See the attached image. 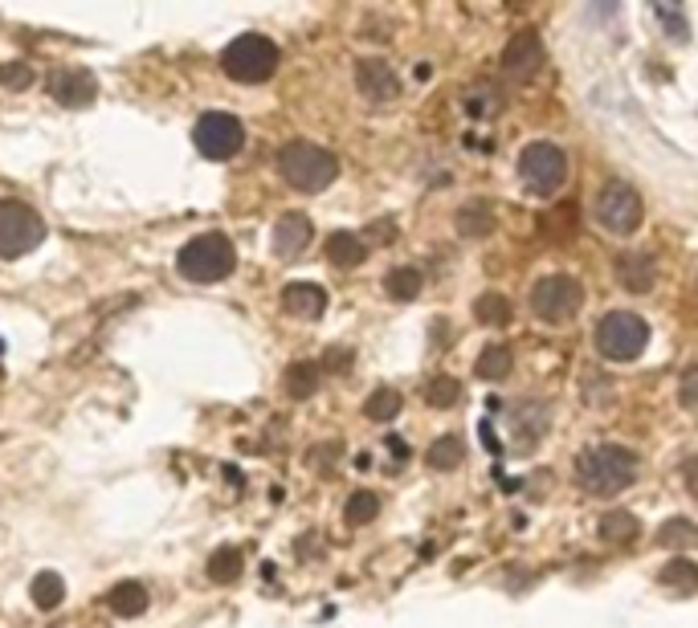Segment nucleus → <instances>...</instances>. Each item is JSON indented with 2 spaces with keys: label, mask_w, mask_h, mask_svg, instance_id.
<instances>
[{
  "label": "nucleus",
  "mask_w": 698,
  "mask_h": 628,
  "mask_svg": "<svg viewBox=\"0 0 698 628\" xmlns=\"http://www.w3.org/2000/svg\"><path fill=\"white\" fill-rule=\"evenodd\" d=\"M506 372H511V348H503V343H490L475 363L478 379H503Z\"/></svg>",
  "instance_id": "c756f323"
},
{
  "label": "nucleus",
  "mask_w": 698,
  "mask_h": 628,
  "mask_svg": "<svg viewBox=\"0 0 698 628\" xmlns=\"http://www.w3.org/2000/svg\"><path fill=\"white\" fill-rule=\"evenodd\" d=\"M657 580H662V587L678 592V596H690V592H698V563H690L686 555H674Z\"/></svg>",
  "instance_id": "412c9836"
},
{
  "label": "nucleus",
  "mask_w": 698,
  "mask_h": 628,
  "mask_svg": "<svg viewBox=\"0 0 698 628\" xmlns=\"http://www.w3.org/2000/svg\"><path fill=\"white\" fill-rule=\"evenodd\" d=\"M461 458H466V441L454 433L437 437L434 445H429V465H434V470H458Z\"/></svg>",
  "instance_id": "cd10ccee"
},
{
  "label": "nucleus",
  "mask_w": 698,
  "mask_h": 628,
  "mask_svg": "<svg viewBox=\"0 0 698 628\" xmlns=\"http://www.w3.org/2000/svg\"><path fill=\"white\" fill-rule=\"evenodd\" d=\"M601 539L604 543H613V547H621V543H629V539H637V518L629 515V510H613V515H604L601 518Z\"/></svg>",
  "instance_id": "bb28decb"
},
{
  "label": "nucleus",
  "mask_w": 698,
  "mask_h": 628,
  "mask_svg": "<svg viewBox=\"0 0 698 628\" xmlns=\"http://www.w3.org/2000/svg\"><path fill=\"white\" fill-rule=\"evenodd\" d=\"M645 217V205H642V192L625 180H609L601 184V192H597V224H601L604 233H613V238H629V233H637V224Z\"/></svg>",
  "instance_id": "0eeeda50"
},
{
  "label": "nucleus",
  "mask_w": 698,
  "mask_h": 628,
  "mask_svg": "<svg viewBox=\"0 0 698 628\" xmlns=\"http://www.w3.org/2000/svg\"><path fill=\"white\" fill-rule=\"evenodd\" d=\"M454 224H458L461 238L482 241V238H490V233L499 229V217H494V205H490V200H470V205H461V209H458Z\"/></svg>",
  "instance_id": "f3484780"
},
{
  "label": "nucleus",
  "mask_w": 698,
  "mask_h": 628,
  "mask_svg": "<svg viewBox=\"0 0 698 628\" xmlns=\"http://www.w3.org/2000/svg\"><path fill=\"white\" fill-rule=\"evenodd\" d=\"M580 307H585V286L572 274H547V278H539L531 286V310L544 322L572 319Z\"/></svg>",
  "instance_id": "6e6552de"
},
{
  "label": "nucleus",
  "mask_w": 698,
  "mask_h": 628,
  "mask_svg": "<svg viewBox=\"0 0 698 628\" xmlns=\"http://www.w3.org/2000/svg\"><path fill=\"white\" fill-rule=\"evenodd\" d=\"M45 221L21 200H0V257H21L33 245H42Z\"/></svg>",
  "instance_id": "1a4fd4ad"
},
{
  "label": "nucleus",
  "mask_w": 698,
  "mask_h": 628,
  "mask_svg": "<svg viewBox=\"0 0 698 628\" xmlns=\"http://www.w3.org/2000/svg\"><path fill=\"white\" fill-rule=\"evenodd\" d=\"M363 257H368V241L348 233V229H339V233L327 238V262L336 269H356Z\"/></svg>",
  "instance_id": "a211bd4d"
},
{
  "label": "nucleus",
  "mask_w": 698,
  "mask_h": 628,
  "mask_svg": "<svg viewBox=\"0 0 698 628\" xmlns=\"http://www.w3.org/2000/svg\"><path fill=\"white\" fill-rule=\"evenodd\" d=\"M576 477L592 498H613L637 477V458L625 445H592L576 458Z\"/></svg>",
  "instance_id": "f257e3e1"
},
{
  "label": "nucleus",
  "mask_w": 698,
  "mask_h": 628,
  "mask_svg": "<svg viewBox=\"0 0 698 628\" xmlns=\"http://www.w3.org/2000/svg\"><path fill=\"white\" fill-rule=\"evenodd\" d=\"M363 412L372 420H380V425H389L396 412H401V392L392 388H377L372 396H368V405H363Z\"/></svg>",
  "instance_id": "473e14b6"
},
{
  "label": "nucleus",
  "mask_w": 698,
  "mask_h": 628,
  "mask_svg": "<svg viewBox=\"0 0 698 628\" xmlns=\"http://www.w3.org/2000/svg\"><path fill=\"white\" fill-rule=\"evenodd\" d=\"M613 274L625 294H650L657 286V262L650 253H621Z\"/></svg>",
  "instance_id": "4468645a"
},
{
  "label": "nucleus",
  "mask_w": 698,
  "mask_h": 628,
  "mask_svg": "<svg viewBox=\"0 0 698 628\" xmlns=\"http://www.w3.org/2000/svg\"><path fill=\"white\" fill-rule=\"evenodd\" d=\"M683 482H686V494H690V498L698 503V458H690L683 465Z\"/></svg>",
  "instance_id": "e433bc0d"
},
{
  "label": "nucleus",
  "mask_w": 698,
  "mask_h": 628,
  "mask_svg": "<svg viewBox=\"0 0 698 628\" xmlns=\"http://www.w3.org/2000/svg\"><path fill=\"white\" fill-rule=\"evenodd\" d=\"M279 176L298 192H323L339 176V159L319 143L294 140L279 152Z\"/></svg>",
  "instance_id": "f03ea898"
},
{
  "label": "nucleus",
  "mask_w": 698,
  "mask_h": 628,
  "mask_svg": "<svg viewBox=\"0 0 698 628\" xmlns=\"http://www.w3.org/2000/svg\"><path fill=\"white\" fill-rule=\"evenodd\" d=\"M519 176L535 196H556L568 184V155L547 140H535L519 152Z\"/></svg>",
  "instance_id": "423d86ee"
},
{
  "label": "nucleus",
  "mask_w": 698,
  "mask_h": 628,
  "mask_svg": "<svg viewBox=\"0 0 698 628\" xmlns=\"http://www.w3.org/2000/svg\"><path fill=\"white\" fill-rule=\"evenodd\" d=\"M310 238H315V224H310L307 212H286L274 224V253L279 257H298L310 245Z\"/></svg>",
  "instance_id": "2eb2a0df"
},
{
  "label": "nucleus",
  "mask_w": 698,
  "mask_h": 628,
  "mask_svg": "<svg viewBox=\"0 0 698 628\" xmlns=\"http://www.w3.org/2000/svg\"><path fill=\"white\" fill-rule=\"evenodd\" d=\"M511 420H515V441H519V445H531V441H539V437L547 433V405L523 400V405H515Z\"/></svg>",
  "instance_id": "6ab92c4d"
},
{
  "label": "nucleus",
  "mask_w": 698,
  "mask_h": 628,
  "mask_svg": "<svg viewBox=\"0 0 698 628\" xmlns=\"http://www.w3.org/2000/svg\"><path fill=\"white\" fill-rule=\"evenodd\" d=\"M544 37L535 33V29H519L511 33V42L503 45V74L511 82H531L535 74L544 70Z\"/></svg>",
  "instance_id": "9b49d317"
},
{
  "label": "nucleus",
  "mask_w": 698,
  "mask_h": 628,
  "mask_svg": "<svg viewBox=\"0 0 698 628\" xmlns=\"http://www.w3.org/2000/svg\"><path fill=\"white\" fill-rule=\"evenodd\" d=\"M282 388H286V396H294V400L315 396V392H319V363L315 360L291 363V367H286V376H282Z\"/></svg>",
  "instance_id": "aec40b11"
},
{
  "label": "nucleus",
  "mask_w": 698,
  "mask_h": 628,
  "mask_svg": "<svg viewBox=\"0 0 698 628\" xmlns=\"http://www.w3.org/2000/svg\"><path fill=\"white\" fill-rule=\"evenodd\" d=\"M246 568V559H241L238 547H221V551H212L209 555V580L212 584H233Z\"/></svg>",
  "instance_id": "a878e982"
},
{
  "label": "nucleus",
  "mask_w": 698,
  "mask_h": 628,
  "mask_svg": "<svg viewBox=\"0 0 698 628\" xmlns=\"http://www.w3.org/2000/svg\"><path fill=\"white\" fill-rule=\"evenodd\" d=\"M279 45L262 37V33H241L238 42H229V49L221 54V66L233 82L258 86L265 78H274L279 70Z\"/></svg>",
  "instance_id": "20e7f679"
},
{
  "label": "nucleus",
  "mask_w": 698,
  "mask_h": 628,
  "mask_svg": "<svg viewBox=\"0 0 698 628\" xmlns=\"http://www.w3.org/2000/svg\"><path fill=\"white\" fill-rule=\"evenodd\" d=\"M50 98H54L57 107H70V111L90 107L98 98L95 74L83 70V66H62V70L50 74Z\"/></svg>",
  "instance_id": "f8f14e48"
},
{
  "label": "nucleus",
  "mask_w": 698,
  "mask_h": 628,
  "mask_svg": "<svg viewBox=\"0 0 698 628\" xmlns=\"http://www.w3.org/2000/svg\"><path fill=\"white\" fill-rule=\"evenodd\" d=\"M356 86H360V95L368 102H377V107H389L401 98V78L392 70L389 62H380V57H363L356 62Z\"/></svg>",
  "instance_id": "ddd939ff"
},
{
  "label": "nucleus",
  "mask_w": 698,
  "mask_h": 628,
  "mask_svg": "<svg viewBox=\"0 0 698 628\" xmlns=\"http://www.w3.org/2000/svg\"><path fill=\"white\" fill-rule=\"evenodd\" d=\"M650 343V322L633 310H609L597 322V351L613 363H633Z\"/></svg>",
  "instance_id": "39448f33"
},
{
  "label": "nucleus",
  "mask_w": 698,
  "mask_h": 628,
  "mask_svg": "<svg viewBox=\"0 0 698 628\" xmlns=\"http://www.w3.org/2000/svg\"><path fill=\"white\" fill-rule=\"evenodd\" d=\"M29 82H33V66H29V62H4V66H0V86L25 90Z\"/></svg>",
  "instance_id": "72a5a7b5"
},
{
  "label": "nucleus",
  "mask_w": 698,
  "mask_h": 628,
  "mask_svg": "<svg viewBox=\"0 0 698 628\" xmlns=\"http://www.w3.org/2000/svg\"><path fill=\"white\" fill-rule=\"evenodd\" d=\"M233 266H238V250H233V241L225 238V233H205V238H193L181 250V257H176L181 278L200 282V286L229 278V274H233Z\"/></svg>",
  "instance_id": "7ed1b4c3"
},
{
  "label": "nucleus",
  "mask_w": 698,
  "mask_h": 628,
  "mask_svg": "<svg viewBox=\"0 0 698 628\" xmlns=\"http://www.w3.org/2000/svg\"><path fill=\"white\" fill-rule=\"evenodd\" d=\"M29 596H33V604H37L42 613H54L57 604L66 601V584H62V575L57 572H42V575H33Z\"/></svg>",
  "instance_id": "5701e85b"
},
{
  "label": "nucleus",
  "mask_w": 698,
  "mask_h": 628,
  "mask_svg": "<svg viewBox=\"0 0 698 628\" xmlns=\"http://www.w3.org/2000/svg\"><path fill=\"white\" fill-rule=\"evenodd\" d=\"M282 307L298 315V319H319L323 310H327V290L315 286V282H291L286 290H282Z\"/></svg>",
  "instance_id": "dca6fc26"
},
{
  "label": "nucleus",
  "mask_w": 698,
  "mask_h": 628,
  "mask_svg": "<svg viewBox=\"0 0 698 628\" xmlns=\"http://www.w3.org/2000/svg\"><path fill=\"white\" fill-rule=\"evenodd\" d=\"M193 143H196V152L209 155V159H229V155L241 152V143H246V126H241L238 114L209 111V114H200V119H196Z\"/></svg>",
  "instance_id": "9d476101"
},
{
  "label": "nucleus",
  "mask_w": 698,
  "mask_h": 628,
  "mask_svg": "<svg viewBox=\"0 0 698 628\" xmlns=\"http://www.w3.org/2000/svg\"><path fill=\"white\" fill-rule=\"evenodd\" d=\"M368 229H377V241H392L396 233H392V221H377V224H368Z\"/></svg>",
  "instance_id": "58836bf2"
},
{
  "label": "nucleus",
  "mask_w": 698,
  "mask_h": 628,
  "mask_svg": "<svg viewBox=\"0 0 698 628\" xmlns=\"http://www.w3.org/2000/svg\"><path fill=\"white\" fill-rule=\"evenodd\" d=\"M466 111L470 114H494L499 111V98L490 86H475V90H466Z\"/></svg>",
  "instance_id": "f704fd0d"
},
{
  "label": "nucleus",
  "mask_w": 698,
  "mask_h": 628,
  "mask_svg": "<svg viewBox=\"0 0 698 628\" xmlns=\"http://www.w3.org/2000/svg\"><path fill=\"white\" fill-rule=\"evenodd\" d=\"M475 319L482 322V327H503L506 319H511V302H506L499 290H487V294H478V302H475Z\"/></svg>",
  "instance_id": "c85d7f7f"
},
{
  "label": "nucleus",
  "mask_w": 698,
  "mask_h": 628,
  "mask_svg": "<svg viewBox=\"0 0 698 628\" xmlns=\"http://www.w3.org/2000/svg\"><path fill=\"white\" fill-rule=\"evenodd\" d=\"M327 367H331V372H348L351 367V351H327Z\"/></svg>",
  "instance_id": "4c0bfd02"
},
{
  "label": "nucleus",
  "mask_w": 698,
  "mask_h": 628,
  "mask_svg": "<svg viewBox=\"0 0 698 628\" xmlns=\"http://www.w3.org/2000/svg\"><path fill=\"white\" fill-rule=\"evenodd\" d=\"M657 543L666 551H690V547H698V527L690 518H670L657 527Z\"/></svg>",
  "instance_id": "b1692460"
},
{
  "label": "nucleus",
  "mask_w": 698,
  "mask_h": 628,
  "mask_svg": "<svg viewBox=\"0 0 698 628\" xmlns=\"http://www.w3.org/2000/svg\"><path fill=\"white\" fill-rule=\"evenodd\" d=\"M384 294L396 298V302H413L421 294V269L413 266H396L384 274Z\"/></svg>",
  "instance_id": "393cba45"
},
{
  "label": "nucleus",
  "mask_w": 698,
  "mask_h": 628,
  "mask_svg": "<svg viewBox=\"0 0 698 628\" xmlns=\"http://www.w3.org/2000/svg\"><path fill=\"white\" fill-rule=\"evenodd\" d=\"M678 400H683L686 412H698V363H690L678 379Z\"/></svg>",
  "instance_id": "c9c22d12"
},
{
  "label": "nucleus",
  "mask_w": 698,
  "mask_h": 628,
  "mask_svg": "<svg viewBox=\"0 0 698 628\" xmlns=\"http://www.w3.org/2000/svg\"><path fill=\"white\" fill-rule=\"evenodd\" d=\"M461 396V384L454 376H437L425 384V405L429 408H454Z\"/></svg>",
  "instance_id": "2f4dec72"
},
{
  "label": "nucleus",
  "mask_w": 698,
  "mask_h": 628,
  "mask_svg": "<svg viewBox=\"0 0 698 628\" xmlns=\"http://www.w3.org/2000/svg\"><path fill=\"white\" fill-rule=\"evenodd\" d=\"M377 515H380V498L372 489H356L348 498V506H343V518H348L351 527H368Z\"/></svg>",
  "instance_id": "7c9ffc66"
},
{
  "label": "nucleus",
  "mask_w": 698,
  "mask_h": 628,
  "mask_svg": "<svg viewBox=\"0 0 698 628\" xmlns=\"http://www.w3.org/2000/svg\"><path fill=\"white\" fill-rule=\"evenodd\" d=\"M107 604H111V613H119V616H140V613H148V587L135 584V580L114 584Z\"/></svg>",
  "instance_id": "4be33fe9"
}]
</instances>
